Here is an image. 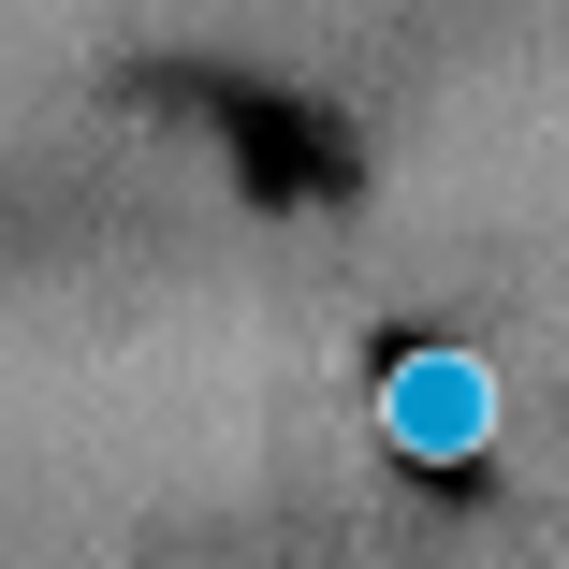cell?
Instances as JSON below:
<instances>
[{"label":"cell","instance_id":"6da1fadb","mask_svg":"<svg viewBox=\"0 0 569 569\" xmlns=\"http://www.w3.org/2000/svg\"><path fill=\"white\" fill-rule=\"evenodd\" d=\"M380 438L409 452V468H468V452L497 438V380H482L468 351H409V366L380 380Z\"/></svg>","mask_w":569,"mask_h":569}]
</instances>
